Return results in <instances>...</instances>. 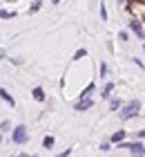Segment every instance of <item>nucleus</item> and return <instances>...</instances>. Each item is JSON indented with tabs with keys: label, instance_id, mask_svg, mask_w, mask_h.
Masks as SVG:
<instances>
[{
	"label": "nucleus",
	"instance_id": "nucleus-1",
	"mask_svg": "<svg viewBox=\"0 0 145 157\" xmlns=\"http://www.w3.org/2000/svg\"><path fill=\"white\" fill-rule=\"evenodd\" d=\"M141 108L143 103L139 101V99H129V101H123V105L118 108V119L121 124H127V121H132L141 115Z\"/></svg>",
	"mask_w": 145,
	"mask_h": 157
},
{
	"label": "nucleus",
	"instance_id": "nucleus-2",
	"mask_svg": "<svg viewBox=\"0 0 145 157\" xmlns=\"http://www.w3.org/2000/svg\"><path fill=\"white\" fill-rule=\"evenodd\" d=\"M127 29H129V34L132 36H136L139 40H145V23H143V18L141 16H134L127 20Z\"/></svg>",
	"mask_w": 145,
	"mask_h": 157
},
{
	"label": "nucleus",
	"instance_id": "nucleus-3",
	"mask_svg": "<svg viewBox=\"0 0 145 157\" xmlns=\"http://www.w3.org/2000/svg\"><path fill=\"white\" fill-rule=\"evenodd\" d=\"M9 135H11V144H16V146H25L27 141H29V130H27L25 124L13 126Z\"/></svg>",
	"mask_w": 145,
	"mask_h": 157
},
{
	"label": "nucleus",
	"instance_id": "nucleus-4",
	"mask_svg": "<svg viewBox=\"0 0 145 157\" xmlns=\"http://www.w3.org/2000/svg\"><path fill=\"white\" fill-rule=\"evenodd\" d=\"M94 108V97H87V99H76L74 101V110L76 112H87Z\"/></svg>",
	"mask_w": 145,
	"mask_h": 157
},
{
	"label": "nucleus",
	"instance_id": "nucleus-5",
	"mask_svg": "<svg viewBox=\"0 0 145 157\" xmlns=\"http://www.w3.org/2000/svg\"><path fill=\"white\" fill-rule=\"evenodd\" d=\"M114 90H116V83L110 81V78H105V81H103V88H100L98 94H100V99H105V101H107V99L114 94Z\"/></svg>",
	"mask_w": 145,
	"mask_h": 157
},
{
	"label": "nucleus",
	"instance_id": "nucleus-6",
	"mask_svg": "<svg viewBox=\"0 0 145 157\" xmlns=\"http://www.w3.org/2000/svg\"><path fill=\"white\" fill-rule=\"evenodd\" d=\"M96 92H98V85H96V81H89V83H87V85H85V88H83L81 92H78V99H87V97H94Z\"/></svg>",
	"mask_w": 145,
	"mask_h": 157
},
{
	"label": "nucleus",
	"instance_id": "nucleus-7",
	"mask_svg": "<svg viewBox=\"0 0 145 157\" xmlns=\"http://www.w3.org/2000/svg\"><path fill=\"white\" fill-rule=\"evenodd\" d=\"M31 99L34 101H38V103H45L47 101V92L42 85H36V88H31Z\"/></svg>",
	"mask_w": 145,
	"mask_h": 157
},
{
	"label": "nucleus",
	"instance_id": "nucleus-8",
	"mask_svg": "<svg viewBox=\"0 0 145 157\" xmlns=\"http://www.w3.org/2000/svg\"><path fill=\"white\" fill-rule=\"evenodd\" d=\"M123 105V99H118V97H110L107 99V108H110V112H118V108Z\"/></svg>",
	"mask_w": 145,
	"mask_h": 157
},
{
	"label": "nucleus",
	"instance_id": "nucleus-9",
	"mask_svg": "<svg viewBox=\"0 0 145 157\" xmlns=\"http://www.w3.org/2000/svg\"><path fill=\"white\" fill-rule=\"evenodd\" d=\"M123 139H127V130H123V128H121V130H114V132L110 135V141H112V144H118V141H123Z\"/></svg>",
	"mask_w": 145,
	"mask_h": 157
},
{
	"label": "nucleus",
	"instance_id": "nucleus-10",
	"mask_svg": "<svg viewBox=\"0 0 145 157\" xmlns=\"http://www.w3.org/2000/svg\"><path fill=\"white\" fill-rule=\"evenodd\" d=\"M0 99H2V101L9 105V108H16V99H13V97H11L5 88H0Z\"/></svg>",
	"mask_w": 145,
	"mask_h": 157
},
{
	"label": "nucleus",
	"instance_id": "nucleus-11",
	"mask_svg": "<svg viewBox=\"0 0 145 157\" xmlns=\"http://www.w3.org/2000/svg\"><path fill=\"white\" fill-rule=\"evenodd\" d=\"M42 5H45V0H31V5H29L27 13H29V16H34V13H38V11L42 9Z\"/></svg>",
	"mask_w": 145,
	"mask_h": 157
},
{
	"label": "nucleus",
	"instance_id": "nucleus-12",
	"mask_svg": "<svg viewBox=\"0 0 145 157\" xmlns=\"http://www.w3.org/2000/svg\"><path fill=\"white\" fill-rule=\"evenodd\" d=\"M18 16L16 9H0V20H13Z\"/></svg>",
	"mask_w": 145,
	"mask_h": 157
},
{
	"label": "nucleus",
	"instance_id": "nucleus-13",
	"mask_svg": "<svg viewBox=\"0 0 145 157\" xmlns=\"http://www.w3.org/2000/svg\"><path fill=\"white\" fill-rule=\"evenodd\" d=\"M98 76L103 78V81H105V78H110V65H107L105 61H100V65H98Z\"/></svg>",
	"mask_w": 145,
	"mask_h": 157
},
{
	"label": "nucleus",
	"instance_id": "nucleus-14",
	"mask_svg": "<svg viewBox=\"0 0 145 157\" xmlns=\"http://www.w3.org/2000/svg\"><path fill=\"white\" fill-rule=\"evenodd\" d=\"M54 146H56V139L52 135H45V137H42V148H45V151H52Z\"/></svg>",
	"mask_w": 145,
	"mask_h": 157
},
{
	"label": "nucleus",
	"instance_id": "nucleus-15",
	"mask_svg": "<svg viewBox=\"0 0 145 157\" xmlns=\"http://www.w3.org/2000/svg\"><path fill=\"white\" fill-rule=\"evenodd\" d=\"M98 16L103 23H107V18H110V13H107V5H105V0H100V7H98Z\"/></svg>",
	"mask_w": 145,
	"mask_h": 157
},
{
	"label": "nucleus",
	"instance_id": "nucleus-16",
	"mask_svg": "<svg viewBox=\"0 0 145 157\" xmlns=\"http://www.w3.org/2000/svg\"><path fill=\"white\" fill-rule=\"evenodd\" d=\"M11 128H13V124H11L9 119H0V132H2V135L11 132Z\"/></svg>",
	"mask_w": 145,
	"mask_h": 157
},
{
	"label": "nucleus",
	"instance_id": "nucleus-17",
	"mask_svg": "<svg viewBox=\"0 0 145 157\" xmlns=\"http://www.w3.org/2000/svg\"><path fill=\"white\" fill-rule=\"evenodd\" d=\"M83 59H87V49L85 47H78L74 54H71V61H83Z\"/></svg>",
	"mask_w": 145,
	"mask_h": 157
},
{
	"label": "nucleus",
	"instance_id": "nucleus-18",
	"mask_svg": "<svg viewBox=\"0 0 145 157\" xmlns=\"http://www.w3.org/2000/svg\"><path fill=\"white\" fill-rule=\"evenodd\" d=\"M7 61H9L13 67H23V65H25V59H23V56H7Z\"/></svg>",
	"mask_w": 145,
	"mask_h": 157
},
{
	"label": "nucleus",
	"instance_id": "nucleus-19",
	"mask_svg": "<svg viewBox=\"0 0 145 157\" xmlns=\"http://www.w3.org/2000/svg\"><path fill=\"white\" fill-rule=\"evenodd\" d=\"M112 148H114V144H112V141H110V139H107V141H100V146H98V151H100V153H110V151H112Z\"/></svg>",
	"mask_w": 145,
	"mask_h": 157
},
{
	"label": "nucleus",
	"instance_id": "nucleus-20",
	"mask_svg": "<svg viewBox=\"0 0 145 157\" xmlns=\"http://www.w3.org/2000/svg\"><path fill=\"white\" fill-rule=\"evenodd\" d=\"M129 36H132V34H129V29H121V32H118V40H121V43H127Z\"/></svg>",
	"mask_w": 145,
	"mask_h": 157
},
{
	"label": "nucleus",
	"instance_id": "nucleus-21",
	"mask_svg": "<svg viewBox=\"0 0 145 157\" xmlns=\"http://www.w3.org/2000/svg\"><path fill=\"white\" fill-rule=\"evenodd\" d=\"M132 63H134V65H139L141 70L145 67V61H141V59H139V56H132Z\"/></svg>",
	"mask_w": 145,
	"mask_h": 157
},
{
	"label": "nucleus",
	"instance_id": "nucleus-22",
	"mask_svg": "<svg viewBox=\"0 0 145 157\" xmlns=\"http://www.w3.org/2000/svg\"><path fill=\"white\" fill-rule=\"evenodd\" d=\"M132 139H145V128H143V130H136L132 135Z\"/></svg>",
	"mask_w": 145,
	"mask_h": 157
},
{
	"label": "nucleus",
	"instance_id": "nucleus-23",
	"mask_svg": "<svg viewBox=\"0 0 145 157\" xmlns=\"http://www.w3.org/2000/svg\"><path fill=\"white\" fill-rule=\"evenodd\" d=\"M71 153H74V148H65V151L60 153V157H69Z\"/></svg>",
	"mask_w": 145,
	"mask_h": 157
},
{
	"label": "nucleus",
	"instance_id": "nucleus-24",
	"mask_svg": "<svg viewBox=\"0 0 145 157\" xmlns=\"http://www.w3.org/2000/svg\"><path fill=\"white\" fill-rule=\"evenodd\" d=\"M0 61H7V52L5 49H0Z\"/></svg>",
	"mask_w": 145,
	"mask_h": 157
},
{
	"label": "nucleus",
	"instance_id": "nucleus-25",
	"mask_svg": "<svg viewBox=\"0 0 145 157\" xmlns=\"http://www.w3.org/2000/svg\"><path fill=\"white\" fill-rule=\"evenodd\" d=\"M116 5H118V7H123V5H125V0H116Z\"/></svg>",
	"mask_w": 145,
	"mask_h": 157
},
{
	"label": "nucleus",
	"instance_id": "nucleus-26",
	"mask_svg": "<svg viewBox=\"0 0 145 157\" xmlns=\"http://www.w3.org/2000/svg\"><path fill=\"white\" fill-rule=\"evenodd\" d=\"M63 2V0H52V5H60Z\"/></svg>",
	"mask_w": 145,
	"mask_h": 157
},
{
	"label": "nucleus",
	"instance_id": "nucleus-27",
	"mask_svg": "<svg viewBox=\"0 0 145 157\" xmlns=\"http://www.w3.org/2000/svg\"><path fill=\"white\" fill-rule=\"evenodd\" d=\"M2 139H5V135H2V132H0V146H2Z\"/></svg>",
	"mask_w": 145,
	"mask_h": 157
},
{
	"label": "nucleus",
	"instance_id": "nucleus-28",
	"mask_svg": "<svg viewBox=\"0 0 145 157\" xmlns=\"http://www.w3.org/2000/svg\"><path fill=\"white\" fill-rule=\"evenodd\" d=\"M143 54H145V40H143Z\"/></svg>",
	"mask_w": 145,
	"mask_h": 157
},
{
	"label": "nucleus",
	"instance_id": "nucleus-29",
	"mask_svg": "<svg viewBox=\"0 0 145 157\" xmlns=\"http://www.w3.org/2000/svg\"><path fill=\"white\" fill-rule=\"evenodd\" d=\"M9 2H16V0H9Z\"/></svg>",
	"mask_w": 145,
	"mask_h": 157
},
{
	"label": "nucleus",
	"instance_id": "nucleus-30",
	"mask_svg": "<svg viewBox=\"0 0 145 157\" xmlns=\"http://www.w3.org/2000/svg\"><path fill=\"white\" fill-rule=\"evenodd\" d=\"M0 119H2V115H0Z\"/></svg>",
	"mask_w": 145,
	"mask_h": 157
}]
</instances>
